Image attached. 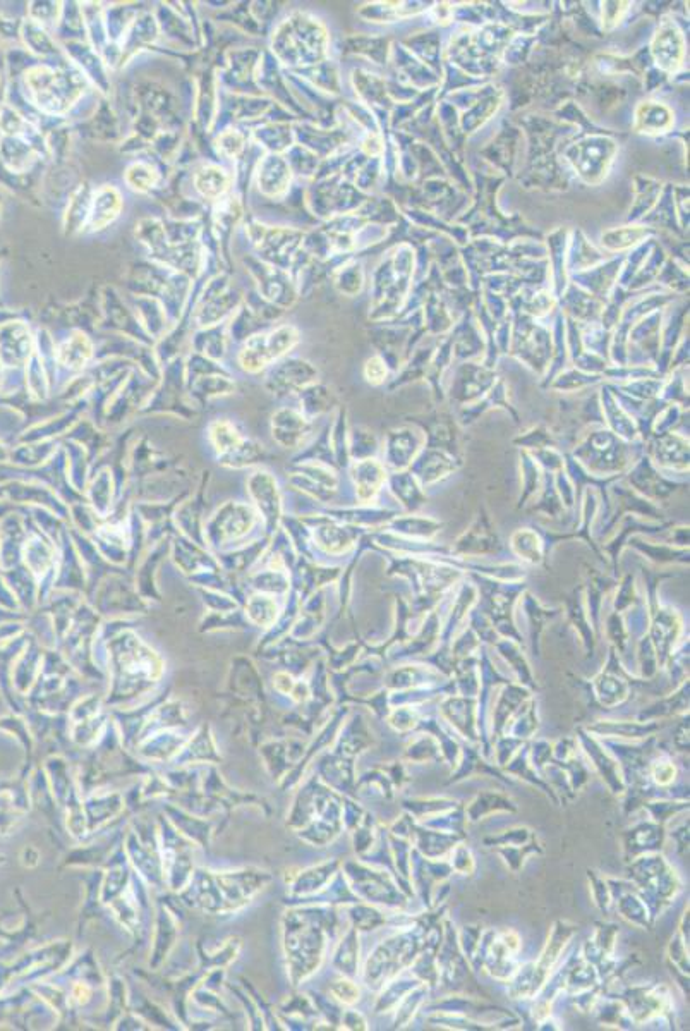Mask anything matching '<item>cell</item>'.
Returning a JSON list of instances; mask_svg holds the SVG:
<instances>
[{
    "mask_svg": "<svg viewBox=\"0 0 690 1031\" xmlns=\"http://www.w3.org/2000/svg\"><path fill=\"white\" fill-rule=\"evenodd\" d=\"M59 358L67 367H85L86 361L91 358L90 342H88L85 336H76L73 339H69L59 349Z\"/></svg>",
    "mask_w": 690,
    "mask_h": 1031,
    "instance_id": "277c9868",
    "label": "cell"
},
{
    "mask_svg": "<svg viewBox=\"0 0 690 1031\" xmlns=\"http://www.w3.org/2000/svg\"><path fill=\"white\" fill-rule=\"evenodd\" d=\"M196 186L208 198H217L227 190V176L218 167H206L196 176Z\"/></svg>",
    "mask_w": 690,
    "mask_h": 1031,
    "instance_id": "5b68a950",
    "label": "cell"
},
{
    "mask_svg": "<svg viewBox=\"0 0 690 1031\" xmlns=\"http://www.w3.org/2000/svg\"><path fill=\"white\" fill-rule=\"evenodd\" d=\"M249 616L258 624H270L275 619L277 607L267 597H255L248 605Z\"/></svg>",
    "mask_w": 690,
    "mask_h": 1031,
    "instance_id": "8992f818",
    "label": "cell"
},
{
    "mask_svg": "<svg viewBox=\"0 0 690 1031\" xmlns=\"http://www.w3.org/2000/svg\"><path fill=\"white\" fill-rule=\"evenodd\" d=\"M296 341V330L291 327H282L270 334L253 337L239 354V361L244 370L258 372L261 368L268 367L273 360L280 358L285 351H289Z\"/></svg>",
    "mask_w": 690,
    "mask_h": 1031,
    "instance_id": "6da1fadb",
    "label": "cell"
},
{
    "mask_svg": "<svg viewBox=\"0 0 690 1031\" xmlns=\"http://www.w3.org/2000/svg\"><path fill=\"white\" fill-rule=\"evenodd\" d=\"M213 446L222 456H232V452L241 451L244 447L241 435L237 434L236 428L230 425L229 421H218L212 427Z\"/></svg>",
    "mask_w": 690,
    "mask_h": 1031,
    "instance_id": "7a4b0ae2",
    "label": "cell"
},
{
    "mask_svg": "<svg viewBox=\"0 0 690 1031\" xmlns=\"http://www.w3.org/2000/svg\"><path fill=\"white\" fill-rule=\"evenodd\" d=\"M121 202H119V195L114 190L100 191L95 200V210H93V229H102L107 226L109 222L117 217Z\"/></svg>",
    "mask_w": 690,
    "mask_h": 1031,
    "instance_id": "3957f363",
    "label": "cell"
}]
</instances>
